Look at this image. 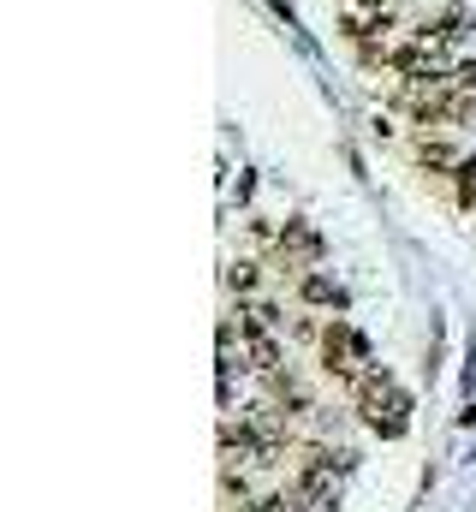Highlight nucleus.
Wrapping results in <instances>:
<instances>
[{
    "mask_svg": "<svg viewBox=\"0 0 476 512\" xmlns=\"http://www.w3.org/2000/svg\"><path fill=\"white\" fill-rule=\"evenodd\" d=\"M471 24H476V18L465 12V6H447V12H435V18L423 24V36H435V42H447V48H453V42H465V30H471Z\"/></svg>",
    "mask_w": 476,
    "mask_h": 512,
    "instance_id": "7",
    "label": "nucleus"
},
{
    "mask_svg": "<svg viewBox=\"0 0 476 512\" xmlns=\"http://www.w3.org/2000/svg\"><path fill=\"white\" fill-rule=\"evenodd\" d=\"M298 298H304L310 310H346V286H340L334 274H322V268H304V274H298Z\"/></svg>",
    "mask_w": 476,
    "mask_h": 512,
    "instance_id": "5",
    "label": "nucleus"
},
{
    "mask_svg": "<svg viewBox=\"0 0 476 512\" xmlns=\"http://www.w3.org/2000/svg\"><path fill=\"white\" fill-rule=\"evenodd\" d=\"M256 286H262V262H233L227 268V292H238V298H256Z\"/></svg>",
    "mask_w": 476,
    "mask_h": 512,
    "instance_id": "9",
    "label": "nucleus"
},
{
    "mask_svg": "<svg viewBox=\"0 0 476 512\" xmlns=\"http://www.w3.org/2000/svg\"><path fill=\"white\" fill-rule=\"evenodd\" d=\"M280 322H286V310H280V304H268V298H238V334H244V340L274 334Z\"/></svg>",
    "mask_w": 476,
    "mask_h": 512,
    "instance_id": "6",
    "label": "nucleus"
},
{
    "mask_svg": "<svg viewBox=\"0 0 476 512\" xmlns=\"http://www.w3.org/2000/svg\"><path fill=\"white\" fill-rule=\"evenodd\" d=\"M417 167H423V173H459V167H465V149H459L447 131H423V137H417Z\"/></svg>",
    "mask_w": 476,
    "mask_h": 512,
    "instance_id": "4",
    "label": "nucleus"
},
{
    "mask_svg": "<svg viewBox=\"0 0 476 512\" xmlns=\"http://www.w3.org/2000/svg\"><path fill=\"white\" fill-rule=\"evenodd\" d=\"M250 512H298V507H292V495H262Z\"/></svg>",
    "mask_w": 476,
    "mask_h": 512,
    "instance_id": "11",
    "label": "nucleus"
},
{
    "mask_svg": "<svg viewBox=\"0 0 476 512\" xmlns=\"http://www.w3.org/2000/svg\"><path fill=\"white\" fill-rule=\"evenodd\" d=\"M447 78H453V90H459V96H476V60H453V72H447Z\"/></svg>",
    "mask_w": 476,
    "mask_h": 512,
    "instance_id": "10",
    "label": "nucleus"
},
{
    "mask_svg": "<svg viewBox=\"0 0 476 512\" xmlns=\"http://www.w3.org/2000/svg\"><path fill=\"white\" fill-rule=\"evenodd\" d=\"M352 393H357V417H363L381 441H399V435L411 429V393L393 382L381 364H369L352 382Z\"/></svg>",
    "mask_w": 476,
    "mask_h": 512,
    "instance_id": "1",
    "label": "nucleus"
},
{
    "mask_svg": "<svg viewBox=\"0 0 476 512\" xmlns=\"http://www.w3.org/2000/svg\"><path fill=\"white\" fill-rule=\"evenodd\" d=\"M244 370H256V376H280V340H274V334L244 340Z\"/></svg>",
    "mask_w": 476,
    "mask_h": 512,
    "instance_id": "8",
    "label": "nucleus"
},
{
    "mask_svg": "<svg viewBox=\"0 0 476 512\" xmlns=\"http://www.w3.org/2000/svg\"><path fill=\"white\" fill-rule=\"evenodd\" d=\"M310 262H322V233L304 227V221H286V227H280V268L304 274Z\"/></svg>",
    "mask_w": 476,
    "mask_h": 512,
    "instance_id": "3",
    "label": "nucleus"
},
{
    "mask_svg": "<svg viewBox=\"0 0 476 512\" xmlns=\"http://www.w3.org/2000/svg\"><path fill=\"white\" fill-rule=\"evenodd\" d=\"M322 370H328L334 382H346V387L369 370V340L357 334L346 316H334V322L322 328Z\"/></svg>",
    "mask_w": 476,
    "mask_h": 512,
    "instance_id": "2",
    "label": "nucleus"
},
{
    "mask_svg": "<svg viewBox=\"0 0 476 512\" xmlns=\"http://www.w3.org/2000/svg\"><path fill=\"white\" fill-rule=\"evenodd\" d=\"M310 512H340V501H316Z\"/></svg>",
    "mask_w": 476,
    "mask_h": 512,
    "instance_id": "12",
    "label": "nucleus"
}]
</instances>
